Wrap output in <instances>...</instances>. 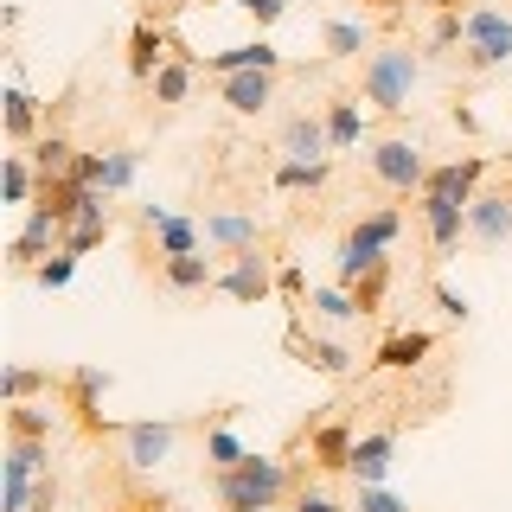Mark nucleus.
<instances>
[{
    "instance_id": "a878e982",
    "label": "nucleus",
    "mask_w": 512,
    "mask_h": 512,
    "mask_svg": "<svg viewBox=\"0 0 512 512\" xmlns=\"http://www.w3.org/2000/svg\"><path fill=\"white\" fill-rule=\"evenodd\" d=\"M45 474H52V442L7 436V448H0V480H45Z\"/></svg>"
},
{
    "instance_id": "c9c22d12",
    "label": "nucleus",
    "mask_w": 512,
    "mask_h": 512,
    "mask_svg": "<svg viewBox=\"0 0 512 512\" xmlns=\"http://www.w3.org/2000/svg\"><path fill=\"white\" fill-rule=\"evenodd\" d=\"M77 263H84V256H71V250H52L39 269H32V282H39L45 295H58V288H71V282H77Z\"/></svg>"
},
{
    "instance_id": "412c9836",
    "label": "nucleus",
    "mask_w": 512,
    "mask_h": 512,
    "mask_svg": "<svg viewBox=\"0 0 512 512\" xmlns=\"http://www.w3.org/2000/svg\"><path fill=\"white\" fill-rule=\"evenodd\" d=\"M199 77H205V71H199V52H173L141 90H148L160 109H180V103H192V84H199Z\"/></svg>"
},
{
    "instance_id": "f704fd0d",
    "label": "nucleus",
    "mask_w": 512,
    "mask_h": 512,
    "mask_svg": "<svg viewBox=\"0 0 512 512\" xmlns=\"http://www.w3.org/2000/svg\"><path fill=\"white\" fill-rule=\"evenodd\" d=\"M39 391H52V372H39V365H7L0 372V404H26Z\"/></svg>"
},
{
    "instance_id": "0eeeda50",
    "label": "nucleus",
    "mask_w": 512,
    "mask_h": 512,
    "mask_svg": "<svg viewBox=\"0 0 512 512\" xmlns=\"http://www.w3.org/2000/svg\"><path fill=\"white\" fill-rule=\"evenodd\" d=\"M416 224H423L429 237V256L448 263V256L461 250V237H468V199H448V192H416Z\"/></svg>"
},
{
    "instance_id": "7c9ffc66",
    "label": "nucleus",
    "mask_w": 512,
    "mask_h": 512,
    "mask_svg": "<svg viewBox=\"0 0 512 512\" xmlns=\"http://www.w3.org/2000/svg\"><path fill=\"white\" fill-rule=\"evenodd\" d=\"M26 154H32V167H39V180H64V173L77 167V154H84V148H77V141L64 135V128H45V135L32 141Z\"/></svg>"
},
{
    "instance_id": "bb28decb",
    "label": "nucleus",
    "mask_w": 512,
    "mask_h": 512,
    "mask_svg": "<svg viewBox=\"0 0 512 512\" xmlns=\"http://www.w3.org/2000/svg\"><path fill=\"white\" fill-rule=\"evenodd\" d=\"M352 442H359V436H352L346 423H333V416H327V423H314V429H308V455H314V468L346 474V468H352Z\"/></svg>"
},
{
    "instance_id": "5701e85b",
    "label": "nucleus",
    "mask_w": 512,
    "mask_h": 512,
    "mask_svg": "<svg viewBox=\"0 0 512 512\" xmlns=\"http://www.w3.org/2000/svg\"><path fill=\"white\" fill-rule=\"evenodd\" d=\"M487 173H493V154H461V160H442V167H429V186H423V192H448V199H474Z\"/></svg>"
},
{
    "instance_id": "39448f33",
    "label": "nucleus",
    "mask_w": 512,
    "mask_h": 512,
    "mask_svg": "<svg viewBox=\"0 0 512 512\" xmlns=\"http://www.w3.org/2000/svg\"><path fill=\"white\" fill-rule=\"evenodd\" d=\"M365 167H372V180H378L384 192H397V199H416V192L429 186L423 141H404V135H384V141H372Z\"/></svg>"
},
{
    "instance_id": "ddd939ff",
    "label": "nucleus",
    "mask_w": 512,
    "mask_h": 512,
    "mask_svg": "<svg viewBox=\"0 0 512 512\" xmlns=\"http://www.w3.org/2000/svg\"><path fill=\"white\" fill-rule=\"evenodd\" d=\"M173 52H180V45H173V32H167L160 13H141V20L128 26V77H135V84H148Z\"/></svg>"
},
{
    "instance_id": "c03bdc74",
    "label": "nucleus",
    "mask_w": 512,
    "mask_h": 512,
    "mask_svg": "<svg viewBox=\"0 0 512 512\" xmlns=\"http://www.w3.org/2000/svg\"><path fill=\"white\" fill-rule=\"evenodd\" d=\"M288 506H295V512H352L346 500H333L327 487H295V500H288Z\"/></svg>"
},
{
    "instance_id": "b1692460",
    "label": "nucleus",
    "mask_w": 512,
    "mask_h": 512,
    "mask_svg": "<svg viewBox=\"0 0 512 512\" xmlns=\"http://www.w3.org/2000/svg\"><path fill=\"white\" fill-rule=\"evenodd\" d=\"M263 244V218L256 212H205V250H250Z\"/></svg>"
},
{
    "instance_id": "58836bf2",
    "label": "nucleus",
    "mask_w": 512,
    "mask_h": 512,
    "mask_svg": "<svg viewBox=\"0 0 512 512\" xmlns=\"http://www.w3.org/2000/svg\"><path fill=\"white\" fill-rule=\"evenodd\" d=\"M352 512H416V506L397 500L391 487H352Z\"/></svg>"
},
{
    "instance_id": "4c0bfd02",
    "label": "nucleus",
    "mask_w": 512,
    "mask_h": 512,
    "mask_svg": "<svg viewBox=\"0 0 512 512\" xmlns=\"http://www.w3.org/2000/svg\"><path fill=\"white\" fill-rule=\"evenodd\" d=\"M384 288H391V263H378V269H365L359 282H352V295L365 301V320H372L378 308H384Z\"/></svg>"
},
{
    "instance_id": "f8f14e48",
    "label": "nucleus",
    "mask_w": 512,
    "mask_h": 512,
    "mask_svg": "<svg viewBox=\"0 0 512 512\" xmlns=\"http://www.w3.org/2000/svg\"><path fill=\"white\" fill-rule=\"evenodd\" d=\"M288 352H295L308 372H320V378H352V365H359V352H352L346 340H333V333H314V327H288Z\"/></svg>"
},
{
    "instance_id": "ea45409f",
    "label": "nucleus",
    "mask_w": 512,
    "mask_h": 512,
    "mask_svg": "<svg viewBox=\"0 0 512 512\" xmlns=\"http://www.w3.org/2000/svg\"><path fill=\"white\" fill-rule=\"evenodd\" d=\"M436 314L448 320V327H468V320H474V301L461 295V288H448V282H436Z\"/></svg>"
},
{
    "instance_id": "6e6552de",
    "label": "nucleus",
    "mask_w": 512,
    "mask_h": 512,
    "mask_svg": "<svg viewBox=\"0 0 512 512\" xmlns=\"http://www.w3.org/2000/svg\"><path fill=\"white\" fill-rule=\"evenodd\" d=\"M180 436H186V423H173V416H148V423H128L122 429V461L135 474H154V468H167L173 461V448H180Z\"/></svg>"
},
{
    "instance_id": "c85d7f7f",
    "label": "nucleus",
    "mask_w": 512,
    "mask_h": 512,
    "mask_svg": "<svg viewBox=\"0 0 512 512\" xmlns=\"http://www.w3.org/2000/svg\"><path fill=\"white\" fill-rule=\"evenodd\" d=\"M320 52H327V58L372 52V20H359V13H333V20L320 26Z\"/></svg>"
},
{
    "instance_id": "2eb2a0df",
    "label": "nucleus",
    "mask_w": 512,
    "mask_h": 512,
    "mask_svg": "<svg viewBox=\"0 0 512 512\" xmlns=\"http://www.w3.org/2000/svg\"><path fill=\"white\" fill-rule=\"evenodd\" d=\"M391 461H397V429L384 423V429H365L359 442H352V487H384L391 480Z\"/></svg>"
},
{
    "instance_id": "1a4fd4ad",
    "label": "nucleus",
    "mask_w": 512,
    "mask_h": 512,
    "mask_svg": "<svg viewBox=\"0 0 512 512\" xmlns=\"http://www.w3.org/2000/svg\"><path fill=\"white\" fill-rule=\"evenodd\" d=\"M109 384H116V372H103V365H71V372L58 378V397H64V410L77 416V423L90 429V436H103V397H109Z\"/></svg>"
},
{
    "instance_id": "c756f323",
    "label": "nucleus",
    "mask_w": 512,
    "mask_h": 512,
    "mask_svg": "<svg viewBox=\"0 0 512 512\" xmlns=\"http://www.w3.org/2000/svg\"><path fill=\"white\" fill-rule=\"evenodd\" d=\"M269 186L276 192H327L333 186V160H276L269 167Z\"/></svg>"
},
{
    "instance_id": "49530a36",
    "label": "nucleus",
    "mask_w": 512,
    "mask_h": 512,
    "mask_svg": "<svg viewBox=\"0 0 512 512\" xmlns=\"http://www.w3.org/2000/svg\"><path fill=\"white\" fill-rule=\"evenodd\" d=\"M455 128H461V135H480V116H474L468 103H455Z\"/></svg>"
},
{
    "instance_id": "09e8293b",
    "label": "nucleus",
    "mask_w": 512,
    "mask_h": 512,
    "mask_svg": "<svg viewBox=\"0 0 512 512\" xmlns=\"http://www.w3.org/2000/svg\"><path fill=\"white\" fill-rule=\"evenodd\" d=\"M378 7H384V13H397V7H404V0H378Z\"/></svg>"
},
{
    "instance_id": "e433bc0d",
    "label": "nucleus",
    "mask_w": 512,
    "mask_h": 512,
    "mask_svg": "<svg viewBox=\"0 0 512 512\" xmlns=\"http://www.w3.org/2000/svg\"><path fill=\"white\" fill-rule=\"evenodd\" d=\"M429 58H448V52H461V13L455 7H442V20L429 26V45H423Z\"/></svg>"
},
{
    "instance_id": "a18cd8bd",
    "label": "nucleus",
    "mask_w": 512,
    "mask_h": 512,
    "mask_svg": "<svg viewBox=\"0 0 512 512\" xmlns=\"http://www.w3.org/2000/svg\"><path fill=\"white\" fill-rule=\"evenodd\" d=\"M167 218H173L167 205H135V224H141V231H148V237H154V231H160V224H167Z\"/></svg>"
},
{
    "instance_id": "f3484780",
    "label": "nucleus",
    "mask_w": 512,
    "mask_h": 512,
    "mask_svg": "<svg viewBox=\"0 0 512 512\" xmlns=\"http://www.w3.org/2000/svg\"><path fill=\"white\" fill-rule=\"evenodd\" d=\"M301 308H308L314 327H333V333H346V327H359V320H365V301L352 295L346 282H314Z\"/></svg>"
},
{
    "instance_id": "6ab92c4d",
    "label": "nucleus",
    "mask_w": 512,
    "mask_h": 512,
    "mask_svg": "<svg viewBox=\"0 0 512 512\" xmlns=\"http://www.w3.org/2000/svg\"><path fill=\"white\" fill-rule=\"evenodd\" d=\"M218 282V256L186 250V256H160V288L167 295H212Z\"/></svg>"
},
{
    "instance_id": "423d86ee",
    "label": "nucleus",
    "mask_w": 512,
    "mask_h": 512,
    "mask_svg": "<svg viewBox=\"0 0 512 512\" xmlns=\"http://www.w3.org/2000/svg\"><path fill=\"white\" fill-rule=\"evenodd\" d=\"M212 295L237 301V308H256V301H269V295H276V256H269L263 244H250V250H231V263H218V282H212Z\"/></svg>"
},
{
    "instance_id": "9d476101",
    "label": "nucleus",
    "mask_w": 512,
    "mask_h": 512,
    "mask_svg": "<svg viewBox=\"0 0 512 512\" xmlns=\"http://www.w3.org/2000/svg\"><path fill=\"white\" fill-rule=\"evenodd\" d=\"M52 250H64V218L52 212V205H32L26 224L13 231V244H7V263L20 269V276H32V269H39Z\"/></svg>"
},
{
    "instance_id": "20e7f679",
    "label": "nucleus",
    "mask_w": 512,
    "mask_h": 512,
    "mask_svg": "<svg viewBox=\"0 0 512 512\" xmlns=\"http://www.w3.org/2000/svg\"><path fill=\"white\" fill-rule=\"evenodd\" d=\"M461 71L468 77H493L512 64V13L493 7V0H480V7L461 13Z\"/></svg>"
},
{
    "instance_id": "72a5a7b5",
    "label": "nucleus",
    "mask_w": 512,
    "mask_h": 512,
    "mask_svg": "<svg viewBox=\"0 0 512 512\" xmlns=\"http://www.w3.org/2000/svg\"><path fill=\"white\" fill-rule=\"evenodd\" d=\"M135 180H141V154L135 148H103V186L109 199H122V192H135Z\"/></svg>"
},
{
    "instance_id": "f03ea898",
    "label": "nucleus",
    "mask_w": 512,
    "mask_h": 512,
    "mask_svg": "<svg viewBox=\"0 0 512 512\" xmlns=\"http://www.w3.org/2000/svg\"><path fill=\"white\" fill-rule=\"evenodd\" d=\"M416 77H423V52H416V45H404V39H384V45H372V52H365V64H359V96L378 109V116H404Z\"/></svg>"
},
{
    "instance_id": "a211bd4d",
    "label": "nucleus",
    "mask_w": 512,
    "mask_h": 512,
    "mask_svg": "<svg viewBox=\"0 0 512 512\" xmlns=\"http://www.w3.org/2000/svg\"><path fill=\"white\" fill-rule=\"evenodd\" d=\"M276 154H288V160H333V148H327V116H308V109L282 116Z\"/></svg>"
},
{
    "instance_id": "4be33fe9",
    "label": "nucleus",
    "mask_w": 512,
    "mask_h": 512,
    "mask_svg": "<svg viewBox=\"0 0 512 512\" xmlns=\"http://www.w3.org/2000/svg\"><path fill=\"white\" fill-rule=\"evenodd\" d=\"M429 352H436V333H429V327H397V333H384V340H378L372 365H378V372H416Z\"/></svg>"
},
{
    "instance_id": "2f4dec72",
    "label": "nucleus",
    "mask_w": 512,
    "mask_h": 512,
    "mask_svg": "<svg viewBox=\"0 0 512 512\" xmlns=\"http://www.w3.org/2000/svg\"><path fill=\"white\" fill-rule=\"evenodd\" d=\"M0 416H7V436H32V442H52L58 423H64V416H58L52 404H39V397H26V404H7Z\"/></svg>"
},
{
    "instance_id": "37998d69",
    "label": "nucleus",
    "mask_w": 512,
    "mask_h": 512,
    "mask_svg": "<svg viewBox=\"0 0 512 512\" xmlns=\"http://www.w3.org/2000/svg\"><path fill=\"white\" fill-rule=\"evenodd\" d=\"M103 237H109V224H64V250L71 256H90Z\"/></svg>"
},
{
    "instance_id": "8fccbe9b",
    "label": "nucleus",
    "mask_w": 512,
    "mask_h": 512,
    "mask_svg": "<svg viewBox=\"0 0 512 512\" xmlns=\"http://www.w3.org/2000/svg\"><path fill=\"white\" fill-rule=\"evenodd\" d=\"M506 192H512V173H506Z\"/></svg>"
},
{
    "instance_id": "f257e3e1",
    "label": "nucleus",
    "mask_w": 512,
    "mask_h": 512,
    "mask_svg": "<svg viewBox=\"0 0 512 512\" xmlns=\"http://www.w3.org/2000/svg\"><path fill=\"white\" fill-rule=\"evenodd\" d=\"M212 500L218 512H269V506L295 500V468L282 455H244L237 468L212 474Z\"/></svg>"
},
{
    "instance_id": "cd10ccee",
    "label": "nucleus",
    "mask_w": 512,
    "mask_h": 512,
    "mask_svg": "<svg viewBox=\"0 0 512 512\" xmlns=\"http://www.w3.org/2000/svg\"><path fill=\"white\" fill-rule=\"evenodd\" d=\"M32 199H39V167H32L26 148L0 154V205H20V212H32Z\"/></svg>"
},
{
    "instance_id": "aec40b11",
    "label": "nucleus",
    "mask_w": 512,
    "mask_h": 512,
    "mask_svg": "<svg viewBox=\"0 0 512 512\" xmlns=\"http://www.w3.org/2000/svg\"><path fill=\"white\" fill-rule=\"evenodd\" d=\"M199 71L205 77H231V71H282V52L256 32V39L231 45V52H199Z\"/></svg>"
},
{
    "instance_id": "473e14b6",
    "label": "nucleus",
    "mask_w": 512,
    "mask_h": 512,
    "mask_svg": "<svg viewBox=\"0 0 512 512\" xmlns=\"http://www.w3.org/2000/svg\"><path fill=\"white\" fill-rule=\"evenodd\" d=\"M186 250H205V224L186 218V212H173V218L154 231V263H160V256H186Z\"/></svg>"
},
{
    "instance_id": "de8ad7c7",
    "label": "nucleus",
    "mask_w": 512,
    "mask_h": 512,
    "mask_svg": "<svg viewBox=\"0 0 512 512\" xmlns=\"http://www.w3.org/2000/svg\"><path fill=\"white\" fill-rule=\"evenodd\" d=\"M192 0H148V13H186Z\"/></svg>"
},
{
    "instance_id": "a19ab883",
    "label": "nucleus",
    "mask_w": 512,
    "mask_h": 512,
    "mask_svg": "<svg viewBox=\"0 0 512 512\" xmlns=\"http://www.w3.org/2000/svg\"><path fill=\"white\" fill-rule=\"evenodd\" d=\"M224 7L250 13L256 26H276V20H288V7H295V0H224Z\"/></svg>"
},
{
    "instance_id": "393cba45",
    "label": "nucleus",
    "mask_w": 512,
    "mask_h": 512,
    "mask_svg": "<svg viewBox=\"0 0 512 512\" xmlns=\"http://www.w3.org/2000/svg\"><path fill=\"white\" fill-rule=\"evenodd\" d=\"M320 116H327V148H333V154H352L365 135H372V116L359 109V96H333Z\"/></svg>"
},
{
    "instance_id": "4468645a",
    "label": "nucleus",
    "mask_w": 512,
    "mask_h": 512,
    "mask_svg": "<svg viewBox=\"0 0 512 512\" xmlns=\"http://www.w3.org/2000/svg\"><path fill=\"white\" fill-rule=\"evenodd\" d=\"M276 77L282 71H231V77H218V103L231 109L237 122H256L276 103Z\"/></svg>"
},
{
    "instance_id": "9b49d317",
    "label": "nucleus",
    "mask_w": 512,
    "mask_h": 512,
    "mask_svg": "<svg viewBox=\"0 0 512 512\" xmlns=\"http://www.w3.org/2000/svg\"><path fill=\"white\" fill-rule=\"evenodd\" d=\"M468 244H480V250L512 244V192L506 186H480L468 199Z\"/></svg>"
},
{
    "instance_id": "dca6fc26",
    "label": "nucleus",
    "mask_w": 512,
    "mask_h": 512,
    "mask_svg": "<svg viewBox=\"0 0 512 512\" xmlns=\"http://www.w3.org/2000/svg\"><path fill=\"white\" fill-rule=\"evenodd\" d=\"M0 128H7L13 148H32V141L45 135V103L20 84V77H13V84L0 90Z\"/></svg>"
},
{
    "instance_id": "79ce46f5",
    "label": "nucleus",
    "mask_w": 512,
    "mask_h": 512,
    "mask_svg": "<svg viewBox=\"0 0 512 512\" xmlns=\"http://www.w3.org/2000/svg\"><path fill=\"white\" fill-rule=\"evenodd\" d=\"M308 269H301V263H276V295L282 301H308Z\"/></svg>"
},
{
    "instance_id": "7ed1b4c3",
    "label": "nucleus",
    "mask_w": 512,
    "mask_h": 512,
    "mask_svg": "<svg viewBox=\"0 0 512 512\" xmlns=\"http://www.w3.org/2000/svg\"><path fill=\"white\" fill-rule=\"evenodd\" d=\"M404 237V212L397 205H372L352 231L333 244V282H359L365 269H378V263H391V244Z\"/></svg>"
}]
</instances>
